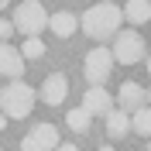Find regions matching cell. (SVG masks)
<instances>
[{
	"label": "cell",
	"mask_w": 151,
	"mask_h": 151,
	"mask_svg": "<svg viewBox=\"0 0 151 151\" xmlns=\"http://www.w3.org/2000/svg\"><path fill=\"white\" fill-rule=\"evenodd\" d=\"M124 10L117 7V4H110V0H103V4H93V7L86 10L83 17H79V24H83L86 38H93V41H106V38L120 35V24H124Z\"/></svg>",
	"instance_id": "6da1fadb"
},
{
	"label": "cell",
	"mask_w": 151,
	"mask_h": 151,
	"mask_svg": "<svg viewBox=\"0 0 151 151\" xmlns=\"http://www.w3.org/2000/svg\"><path fill=\"white\" fill-rule=\"evenodd\" d=\"M0 103H4V117H10V120H24V117L35 110V89H31L24 79L7 83V86H4Z\"/></svg>",
	"instance_id": "7a4b0ae2"
},
{
	"label": "cell",
	"mask_w": 151,
	"mask_h": 151,
	"mask_svg": "<svg viewBox=\"0 0 151 151\" xmlns=\"http://www.w3.org/2000/svg\"><path fill=\"white\" fill-rule=\"evenodd\" d=\"M14 24H17V31L24 38H38L48 24H52V17H48V10L41 7V0H24V4H17V10H14Z\"/></svg>",
	"instance_id": "3957f363"
},
{
	"label": "cell",
	"mask_w": 151,
	"mask_h": 151,
	"mask_svg": "<svg viewBox=\"0 0 151 151\" xmlns=\"http://www.w3.org/2000/svg\"><path fill=\"white\" fill-rule=\"evenodd\" d=\"M113 48H89V55L83 62V72H86V83L89 86H103L113 72Z\"/></svg>",
	"instance_id": "277c9868"
},
{
	"label": "cell",
	"mask_w": 151,
	"mask_h": 151,
	"mask_svg": "<svg viewBox=\"0 0 151 151\" xmlns=\"http://www.w3.org/2000/svg\"><path fill=\"white\" fill-rule=\"evenodd\" d=\"M144 38L137 35V31H120L117 35V41H113V58L120 62V65H137L144 58Z\"/></svg>",
	"instance_id": "5b68a950"
},
{
	"label": "cell",
	"mask_w": 151,
	"mask_h": 151,
	"mask_svg": "<svg viewBox=\"0 0 151 151\" xmlns=\"http://www.w3.org/2000/svg\"><path fill=\"white\" fill-rule=\"evenodd\" d=\"M62 137H58L55 124H35V131L21 137V151H58Z\"/></svg>",
	"instance_id": "8992f818"
},
{
	"label": "cell",
	"mask_w": 151,
	"mask_h": 151,
	"mask_svg": "<svg viewBox=\"0 0 151 151\" xmlns=\"http://www.w3.org/2000/svg\"><path fill=\"white\" fill-rule=\"evenodd\" d=\"M69 96V79L62 72H52L45 76V83H41V100H45L48 106H62Z\"/></svg>",
	"instance_id": "52a82bcc"
},
{
	"label": "cell",
	"mask_w": 151,
	"mask_h": 151,
	"mask_svg": "<svg viewBox=\"0 0 151 151\" xmlns=\"http://www.w3.org/2000/svg\"><path fill=\"white\" fill-rule=\"evenodd\" d=\"M83 110H89L93 117H110L113 113V96L106 93L103 86H89L83 96Z\"/></svg>",
	"instance_id": "ba28073f"
},
{
	"label": "cell",
	"mask_w": 151,
	"mask_h": 151,
	"mask_svg": "<svg viewBox=\"0 0 151 151\" xmlns=\"http://www.w3.org/2000/svg\"><path fill=\"white\" fill-rule=\"evenodd\" d=\"M117 103H120V110L124 113H137V110H144V103H148V93H144V86H137V83H124L120 86V93H117Z\"/></svg>",
	"instance_id": "9c48e42d"
},
{
	"label": "cell",
	"mask_w": 151,
	"mask_h": 151,
	"mask_svg": "<svg viewBox=\"0 0 151 151\" xmlns=\"http://www.w3.org/2000/svg\"><path fill=\"white\" fill-rule=\"evenodd\" d=\"M24 52L21 48H14V45H4L0 48V72L4 76H10V83H17L21 76H24Z\"/></svg>",
	"instance_id": "30bf717a"
},
{
	"label": "cell",
	"mask_w": 151,
	"mask_h": 151,
	"mask_svg": "<svg viewBox=\"0 0 151 151\" xmlns=\"http://www.w3.org/2000/svg\"><path fill=\"white\" fill-rule=\"evenodd\" d=\"M134 131V124H131V113H124L120 106L106 117V134H110L113 141H120V137H127V134Z\"/></svg>",
	"instance_id": "8fae6325"
},
{
	"label": "cell",
	"mask_w": 151,
	"mask_h": 151,
	"mask_svg": "<svg viewBox=\"0 0 151 151\" xmlns=\"http://www.w3.org/2000/svg\"><path fill=\"white\" fill-rule=\"evenodd\" d=\"M124 17H127V24L141 28V24L151 21V4L148 0H127V4H124Z\"/></svg>",
	"instance_id": "7c38bea8"
},
{
	"label": "cell",
	"mask_w": 151,
	"mask_h": 151,
	"mask_svg": "<svg viewBox=\"0 0 151 151\" xmlns=\"http://www.w3.org/2000/svg\"><path fill=\"white\" fill-rule=\"evenodd\" d=\"M48 28L55 31V38H69V35H76V28H83V24H79V17H76V14L58 10V14H52V24H48Z\"/></svg>",
	"instance_id": "4fadbf2b"
},
{
	"label": "cell",
	"mask_w": 151,
	"mask_h": 151,
	"mask_svg": "<svg viewBox=\"0 0 151 151\" xmlns=\"http://www.w3.org/2000/svg\"><path fill=\"white\" fill-rule=\"evenodd\" d=\"M89 120H93V113L83 110V106H76V110H69V113H65L69 131H76V134H86V131H89Z\"/></svg>",
	"instance_id": "5bb4252c"
},
{
	"label": "cell",
	"mask_w": 151,
	"mask_h": 151,
	"mask_svg": "<svg viewBox=\"0 0 151 151\" xmlns=\"http://www.w3.org/2000/svg\"><path fill=\"white\" fill-rule=\"evenodd\" d=\"M131 124H134V131L141 134V137H151V106L137 110V113L131 117Z\"/></svg>",
	"instance_id": "9a60e30c"
},
{
	"label": "cell",
	"mask_w": 151,
	"mask_h": 151,
	"mask_svg": "<svg viewBox=\"0 0 151 151\" xmlns=\"http://www.w3.org/2000/svg\"><path fill=\"white\" fill-rule=\"evenodd\" d=\"M21 52H24V58H41L45 55V45H41V38H24Z\"/></svg>",
	"instance_id": "2e32d148"
},
{
	"label": "cell",
	"mask_w": 151,
	"mask_h": 151,
	"mask_svg": "<svg viewBox=\"0 0 151 151\" xmlns=\"http://www.w3.org/2000/svg\"><path fill=\"white\" fill-rule=\"evenodd\" d=\"M14 31H17L14 21H4V24H0V38H4V45H10V35H14Z\"/></svg>",
	"instance_id": "e0dca14e"
},
{
	"label": "cell",
	"mask_w": 151,
	"mask_h": 151,
	"mask_svg": "<svg viewBox=\"0 0 151 151\" xmlns=\"http://www.w3.org/2000/svg\"><path fill=\"white\" fill-rule=\"evenodd\" d=\"M58 151H79L76 144H58Z\"/></svg>",
	"instance_id": "ac0fdd59"
},
{
	"label": "cell",
	"mask_w": 151,
	"mask_h": 151,
	"mask_svg": "<svg viewBox=\"0 0 151 151\" xmlns=\"http://www.w3.org/2000/svg\"><path fill=\"white\" fill-rule=\"evenodd\" d=\"M100 151H117V148H100Z\"/></svg>",
	"instance_id": "d6986e66"
},
{
	"label": "cell",
	"mask_w": 151,
	"mask_h": 151,
	"mask_svg": "<svg viewBox=\"0 0 151 151\" xmlns=\"http://www.w3.org/2000/svg\"><path fill=\"white\" fill-rule=\"evenodd\" d=\"M148 72H151V55H148Z\"/></svg>",
	"instance_id": "ffe728a7"
},
{
	"label": "cell",
	"mask_w": 151,
	"mask_h": 151,
	"mask_svg": "<svg viewBox=\"0 0 151 151\" xmlns=\"http://www.w3.org/2000/svg\"><path fill=\"white\" fill-rule=\"evenodd\" d=\"M148 103H151V89H148Z\"/></svg>",
	"instance_id": "44dd1931"
},
{
	"label": "cell",
	"mask_w": 151,
	"mask_h": 151,
	"mask_svg": "<svg viewBox=\"0 0 151 151\" xmlns=\"http://www.w3.org/2000/svg\"><path fill=\"white\" fill-rule=\"evenodd\" d=\"M148 151H151V141H148Z\"/></svg>",
	"instance_id": "7402d4cb"
},
{
	"label": "cell",
	"mask_w": 151,
	"mask_h": 151,
	"mask_svg": "<svg viewBox=\"0 0 151 151\" xmlns=\"http://www.w3.org/2000/svg\"><path fill=\"white\" fill-rule=\"evenodd\" d=\"M0 4H7V0H0Z\"/></svg>",
	"instance_id": "603a6c76"
},
{
	"label": "cell",
	"mask_w": 151,
	"mask_h": 151,
	"mask_svg": "<svg viewBox=\"0 0 151 151\" xmlns=\"http://www.w3.org/2000/svg\"><path fill=\"white\" fill-rule=\"evenodd\" d=\"M110 4H113V0H110Z\"/></svg>",
	"instance_id": "cb8c5ba5"
}]
</instances>
